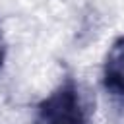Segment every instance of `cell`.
Segmentation results:
<instances>
[{
    "label": "cell",
    "instance_id": "cell-1",
    "mask_svg": "<svg viewBox=\"0 0 124 124\" xmlns=\"http://www.w3.org/2000/svg\"><path fill=\"white\" fill-rule=\"evenodd\" d=\"M35 124H87L79 91L72 79L60 83L37 107Z\"/></svg>",
    "mask_w": 124,
    "mask_h": 124
},
{
    "label": "cell",
    "instance_id": "cell-3",
    "mask_svg": "<svg viewBox=\"0 0 124 124\" xmlns=\"http://www.w3.org/2000/svg\"><path fill=\"white\" fill-rule=\"evenodd\" d=\"M2 64H4V46L0 43V68H2Z\"/></svg>",
    "mask_w": 124,
    "mask_h": 124
},
{
    "label": "cell",
    "instance_id": "cell-2",
    "mask_svg": "<svg viewBox=\"0 0 124 124\" xmlns=\"http://www.w3.org/2000/svg\"><path fill=\"white\" fill-rule=\"evenodd\" d=\"M103 85L110 97L124 103V37H118L107 52Z\"/></svg>",
    "mask_w": 124,
    "mask_h": 124
}]
</instances>
